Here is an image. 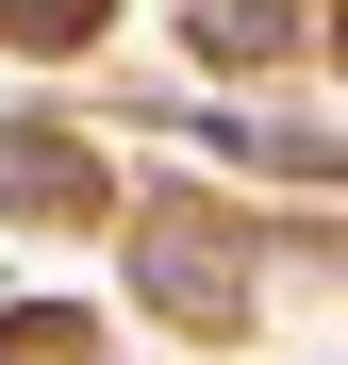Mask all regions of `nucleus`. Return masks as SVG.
<instances>
[{
	"mask_svg": "<svg viewBox=\"0 0 348 365\" xmlns=\"http://www.w3.org/2000/svg\"><path fill=\"white\" fill-rule=\"evenodd\" d=\"M0 17H83V0H0Z\"/></svg>",
	"mask_w": 348,
	"mask_h": 365,
	"instance_id": "f257e3e1",
	"label": "nucleus"
}]
</instances>
